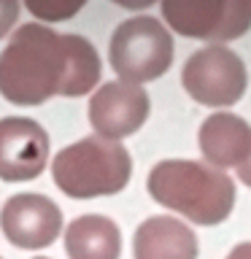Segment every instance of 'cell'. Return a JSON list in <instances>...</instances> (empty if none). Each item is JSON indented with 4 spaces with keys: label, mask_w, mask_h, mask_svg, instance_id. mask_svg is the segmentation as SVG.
I'll use <instances>...</instances> for the list:
<instances>
[{
    "label": "cell",
    "mask_w": 251,
    "mask_h": 259,
    "mask_svg": "<svg viewBox=\"0 0 251 259\" xmlns=\"http://www.w3.org/2000/svg\"><path fill=\"white\" fill-rule=\"evenodd\" d=\"M32 259H46V256H32Z\"/></svg>",
    "instance_id": "cell-18"
},
{
    "label": "cell",
    "mask_w": 251,
    "mask_h": 259,
    "mask_svg": "<svg viewBox=\"0 0 251 259\" xmlns=\"http://www.w3.org/2000/svg\"><path fill=\"white\" fill-rule=\"evenodd\" d=\"M0 230L19 248H46L62 232V210L46 194L22 192L6 200Z\"/></svg>",
    "instance_id": "cell-8"
},
{
    "label": "cell",
    "mask_w": 251,
    "mask_h": 259,
    "mask_svg": "<svg viewBox=\"0 0 251 259\" xmlns=\"http://www.w3.org/2000/svg\"><path fill=\"white\" fill-rule=\"evenodd\" d=\"M238 178H240L246 186H251V154L238 165Z\"/></svg>",
    "instance_id": "cell-15"
},
{
    "label": "cell",
    "mask_w": 251,
    "mask_h": 259,
    "mask_svg": "<svg viewBox=\"0 0 251 259\" xmlns=\"http://www.w3.org/2000/svg\"><path fill=\"white\" fill-rule=\"evenodd\" d=\"M119 6H127V8H146L151 6V0H116Z\"/></svg>",
    "instance_id": "cell-17"
},
{
    "label": "cell",
    "mask_w": 251,
    "mask_h": 259,
    "mask_svg": "<svg viewBox=\"0 0 251 259\" xmlns=\"http://www.w3.org/2000/svg\"><path fill=\"white\" fill-rule=\"evenodd\" d=\"M197 141L211 167H238L251 154V127L246 119L230 111H219L202 121Z\"/></svg>",
    "instance_id": "cell-10"
},
{
    "label": "cell",
    "mask_w": 251,
    "mask_h": 259,
    "mask_svg": "<svg viewBox=\"0 0 251 259\" xmlns=\"http://www.w3.org/2000/svg\"><path fill=\"white\" fill-rule=\"evenodd\" d=\"M227 259H251V243H240V246H235Z\"/></svg>",
    "instance_id": "cell-16"
},
{
    "label": "cell",
    "mask_w": 251,
    "mask_h": 259,
    "mask_svg": "<svg viewBox=\"0 0 251 259\" xmlns=\"http://www.w3.org/2000/svg\"><path fill=\"white\" fill-rule=\"evenodd\" d=\"M173 38L154 16H133L111 35L108 62L127 84L154 81L173 65Z\"/></svg>",
    "instance_id": "cell-4"
},
{
    "label": "cell",
    "mask_w": 251,
    "mask_h": 259,
    "mask_svg": "<svg viewBox=\"0 0 251 259\" xmlns=\"http://www.w3.org/2000/svg\"><path fill=\"white\" fill-rule=\"evenodd\" d=\"M197 235L173 216H151L135 230V259H197Z\"/></svg>",
    "instance_id": "cell-11"
},
{
    "label": "cell",
    "mask_w": 251,
    "mask_h": 259,
    "mask_svg": "<svg viewBox=\"0 0 251 259\" xmlns=\"http://www.w3.org/2000/svg\"><path fill=\"white\" fill-rule=\"evenodd\" d=\"M146 189L159 205L202 227L222 224L235 205L232 178L194 159L157 162L146 178Z\"/></svg>",
    "instance_id": "cell-2"
},
{
    "label": "cell",
    "mask_w": 251,
    "mask_h": 259,
    "mask_svg": "<svg viewBox=\"0 0 251 259\" xmlns=\"http://www.w3.org/2000/svg\"><path fill=\"white\" fill-rule=\"evenodd\" d=\"M65 251L70 259H119L121 235L108 216L87 213L65 230Z\"/></svg>",
    "instance_id": "cell-12"
},
{
    "label": "cell",
    "mask_w": 251,
    "mask_h": 259,
    "mask_svg": "<svg viewBox=\"0 0 251 259\" xmlns=\"http://www.w3.org/2000/svg\"><path fill=\"white\" fill-rule=\"evenodd\" d=\"M100 68L87 38L27 22L0 52V95L14 105H40L54 95L81 97L97 87Z\"/></svg>",
    "instance_id": "cell-1"
},
{
    "label": "cell",
    "mask_w": 251,
    "mask_h": 259,
    "mask_svg": "<svg viewBox=\"0 0 251 259\" xmlns=\"http://www.w3.org/2000/svg\"><path fill=\"white\" fill-rule=\"evenodd\" d=\"M49 159V135L35 119H0V178L32 181L44 173Z\"/></svg>",
    "instance_id": "cell-9"
},
{
    "label": "cell",
    "mask_w": 251,
    "mask_h": 259,
    "mask_svg": "<svg viewBox=\"0 0 251 259\" xmlns=\"http://www.w3.org/2000/svg\"><path fill=\"white\" fill-rule=\"evenodd\" d=\"M24 8L35 16V19L44 22H60V19H70L81 11V6H52V3H24Z\"/></svg>",
    "instance_id": "cell-13"
},
{
    "label": "cell",
    "mask_w": 251,
    "mask_h": 259,
    "mask_svg": "<svg viewBox=\"0 0 251 259\" xmlns=\"http://www.w3.org/2000/svg\"><path fill=\"white\" fill-rule=\"evenodd\" d=\"M52 176L57 189L73 200L105 197L119 194L130 184L133 159L121 143L95 135L65 146L52 162Z\"/></svg>",
    "instance_id": "cell-3"
},
{
    "label": "cell",
    "mask_w": 251,
    "mask_h": 259,
    "mask_svg": "<svg viewBox=\"0 0 251 259\" xmlns=\"http://www.w3.org/2000/svg\"><path fill=\"white\" fill-rule=\"evenodd\" d=\"M151 103L143 87L127 81H108L97 87L89 100V124L103 141H121L138 133L149 119Z\"/></svg>",
    "instance_id": "cell-7"
},
{
    "label": "cell",
    "mask_w": 251,
    "mask_h": 259,
    "mask_svg": "<svg viewBox=\"0 0 251 259\" xmlns=\"http://www.w3.org/2000/svg\"><path fill=\"white\" fill-rule=\"evenodd\" d=\"M184 89L192 100L208 108H230L243 97L248 84L246 65L227 46H202L184 65Z\"/></svg>",
    "instance_id": "cell-5"
},
{
    "label": "cell",
    "mask_w": 251,
    "mask_h": 259,
    "mask_svg": "<svg viewBox=\"0 0 251 259\" xmlns=\"http://www.w3.org/2000/svg\"><path fill=\"white\" fill-rule=\"evenodd\" d=\"M159 8L178 35L202 38L216 46L240 38L251 27L248 0H165Z\"/></svg>",
    "instance_id": "cell-6"
},
{
    "label": "cell",
    "mask_w": 251,
    "mask_h": 259,
    "mask_svg": "<svg viewBox=\"0 0 251 259\" xmlns=\"http://www.w3.org/2000/svg\"><path fill=\"white\" fill-rule=\"evenodd\" d=\"M19 8L22 6L16 3V0H0V38L14 27L16 16H19Z\"/></svg>",
    "instance_id": "cell-14"
}]
</instances>
